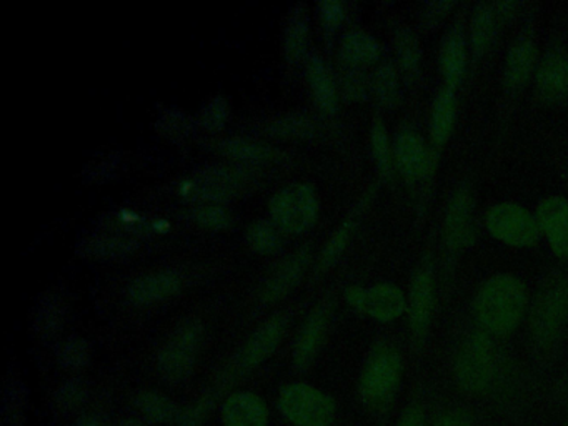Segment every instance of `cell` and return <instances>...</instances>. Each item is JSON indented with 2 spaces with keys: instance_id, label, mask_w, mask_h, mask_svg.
<instances>
[{
  "instance_id": "6da1fadb",
  "label": "cell",
  "mask_w": 568,
  "mask_h": 426,
  "mask_svg": "<svg viewBox=\"0 0 568 426\" xmlns=\"http://www.w3.org/2000/svg\"><path fill=\"white\" fill-rule=\"evenodd\" d=\"M529 311V295L522 280L510 273L492 277L479 290L475 317L492 337L512 334Z\"/></svg>"
},
{
  "instance_id": "7a4b0ae2",
  "label": "cell",
  "mask_w": 568,
  "mask_h": 426,
  "mask_svg": "<svg viewBox=\"0 0 568 426\" xmlns=\"http://www.w3.org/2000/svg\"><path fill=\"white\" fill-rule=\"evenodd\" d=\"M454 380L473 399H487L498 390L500 360L492 334L481 330L463 339L454 358Z\"/></svg>"
},
{
  "instance_id": "3957f363",
  "label": "cell",
  "mask_w": 568,
  "mask_h": 426,
  "mask_svg": "<svg viewBox=\"0 0 568 426\" xmlns=\"http://www.w3.org/2000/svg\"><path fill=\"white\" fill-rule=\"evenodd\" d=\"M403 377V358L392 343L380 342L372 349L362 368L359 394L372 415L384 418L392 410Z\"/></svg>"
},
{
  "instance_id": "277c9868",
  "label": "cell",
  "mask_w": 568,
  "mask_h": 426,
  "mask_svg": "<svg viewBox=\"0 0 568 426\" xmlns=\"http://www.w3.org/2000/svg\"><path fill=\"white\" fill-rule=\"evenodd\" d=\"M529 333L536 352L548 355L568 320V273L548 280L529 308Z\"/></svg>"
},
{
  "instance_id": "5b68a950",
  "label": "cell",
  "mask_w": 568,
  "mask_h": 426,
  "mask_svg": "<svg viewBox=\"0 0 568 426\" xmlns=\"http://www.w3.org/2000/svg\"><path fill=\"white\" fill-rule=\"evenodd\" d=\"M279 409L295 426H328L336 418V402L307 384H290L280 390Z\"/></svg>"
},
{
  "instance_id": "8992f818",
  "label": "cell",
  "mask_w": 568,
  "mask_h": 426,
  "mask_svg": "<svg viewBox=\"0 0 568 426\" xmlns=\"http://www.w3.org/2000/svg\"><path fill=\"white\" fill-rule=\"evenodd\" d=\"M270 214L283 232L293 235L305 232L317 220V195L307 184L287 185L270 200Z\"/></svg>"
},
{
  "instance_id": "52a82bcc",
  "label": "cell",
  "mask_w": 568,
  "mask_h": 426,
  "mask_svg": "<svg viewBox=\"0 0 568 426\" xmlns=\"http://www.w3.org/2000/svg\"><path fill=\"white\" fill-rule=\"evenodd\" d=\"M202 342V327L185 321L177 328L159 352V372L170 384H181L191 377Z\"/></svg>"
},
{
  "instance_id": "ba28073f",
  "label": "cell",
  "mask_w": 568,
  "mask_h": 426,
  "mask_svg": "<svg viewBox=\"0 0 568 426\" xmlns=\"http://www.w3.org/2000/svg\"><path fill=\"white\" fill-rule=\"evenodd\" d=\"M492 235L512 247H530L539 239V222L517 204L495 205L487 216Z\"/></svg>"
},
{
  "instance_id": "9c48e42d",
  "label": "cell",
  "mask_w": 568,
  "mask_h": 426,
  "mask_svg": "<svg viewBox=\"0 0 568 426\" xmlns=\"http://www.w3.org/2000/svg\"><path fill=\"white\" fill-rule=\"evenodd\" d=\"M346 299L355 311L377 321L397 320L409 308V302L402 290L392 283H378L371 289L350 287L346 292Z\"/></svg>"
},
{
  "instance_id": "30bf717a",
  "label": "cell",
  "mask_w": 568,
  "mask_h": 426,
  "mask_svg": "<svg viewBox=\"0 0 568 426\" xmlns=\"http://www.w3.org/2000/svg\"><path fill=\"white\" fill-rule=\"evenodd\" d=\"M434 280L428 271H419L410 285L409 308H407L410 331L416 349L424 345L427 339L432 317H434Z\"/></svg>"
},
{
  "instance_id": "8fae6325",
  "label": "cell",
  "mask_w": 568,
  "mask_h": 426,
  "mask_svg": "<svg viewBox=\"0 0 568 426\" xmlns=\"http://www.w3.org/2000/svg\"><path fill=\"white\" fill-rule=\"evenodd\" d=\"M444 239L450 251L469 247L473 240V200L467 188H459L450 198L444 222Z\"/></svg>"
},
{
  "instance_id": "7c38bea8",
  "label": "cell",
  "mask_w": 568,
  "mask_h": 426,
  "mask_svg": "<svg viewBox=\"0 0 568 426\" xmlns=\"http://www.w3.org/2000/svg\"><path fill=\"white\" fill-rule=\"evenodd\" d=\"M283 331H286V318L282 315H277L261 325L239 353V358H237L239 372L252 370L273 355L282 340Z\"/></svg>"
},
{
  "instance_id": "4fadbf2b",
  "label": "cell",
  "mask_w": 568,
  "mask_h": 426,
  "mask_svg": "<svg viewBox=\"0 0 568 426\" xmlns=\"http://www.w3.org/2000/svg\"><path fill=\"white\" fill-rule=\"evenodd\" d=\"M539 227L544 230L552 252L568 260V200L560 195L545 198L539 205Z\"/></svg>"
},
{
  "instance_id": "5bb4252c",
  "label": "cell",
  "mask_w": 568,
  "mask_h": 426,
  "mask_svg": "<svg viewBox=\"0 0 568 426\" xmlns=\"http://www.w3.org/2000/svg\"><path fill=\"white\" fill-rule=\"evenodd\" d=\"M536 90L547 102H564L568 99V56L554 49L545 53L536 71Z\"/></svg>"
},
{
  "instance_id": "9a60e30c",
  "label": "cell",
  "mask_w": 568,
  "mask_h": 426,
  "mask_svg": "<svg viewBox=\"0 0 568 426\" xmlns=\"http://www.w3.org/2000/svg\"><path fill=\"white\" fill-rule=\"evenodd\" d=\"M223 426H268L264 400L251 391L230 394L220 410Z\"/></svg>"
},
{
  "instance_id": "2e32d148",
  "label": "cell",
  "mask_w": 568,
  "mask_h": 426,
  "mask_svg": "<svg viewBox=\"0 0 568 426\" xmlns=\"http://www.w3.org/2000/svg\"><path fill=\"white\" fill-rule=\"evenodd\" d=\"M242 185L241 177L226 169H213L198 173L185 185V195L195 200H223L230 198Z\"/></svg>"
},
{
  "instance_id": "e0dca14e",
  "label": "cell",
  "mask_w": 568,
  "mask_h": 426,
  "mask_svg": "<svg viewBox=\"0 0 568 426\" xmlns=\"http://www.w3.org/2000/svg\"><path fill=\"white\" fill-rule=\"evenodd\" d=\"M328 318H330V308L325 303L318 305L309 315L307 321L299 331L295 346H293V363L297 368H307L317 355L318 349L324 342L325 331H327Z\"/></svg>"
},
{
  "instance_id": "ac0fdd59",
  "label": "cell",
  "mask_w": 568,
  "mask_h": 426,
  "mask_svg": "<svg viewBox=\"0 0 568 426\" xmlns=\"http://www.w3.org/2000/svg\"><path fill=\"white\" fill-rule=\"evenodd\" d=\"M396 160L407 180H419L431 170V151L415 132L406 131L396 142Z\"/></svg>"
},
{
  "instance_id": "d6986e66",
  "label": "cell",
  "mask_w": 568,
  "mask_h": 426,
  "mask_svg": "<svg viewBox=\"0 0 568 426\" xmlns=\"http://www.w3.org/2000/svg\"><path fill=\"white\" fill-rule=\"evenodd\" d=\"M181 277L173 271H157L150 276L138 277L128 289L129 299L138 305L162 302L181 290Z\"/></svg>"
},
{
  "instance_id": "ffe728a7",
  "label": "cell",
  "mask_w": 568,
  "mask_h": 426,
  "mask_svg": "<svg viewBox=\"0 0 568 426\" xmlns=\"http://www.w3.org/2000/svg\"><path fill=\"white\" fill-rule=\"evenodd\" d=\"M309 265V252L302 251L299 254L283 261L273 276L268 277L262 289V300L264 302H276L286 296L290 290L295 289L297 283L301 282L305 268Z\"/></svg>"
},
{
  "instance_id": "44dd1931",
  "label": "cell",
  "mask_w": 568,
  "mask_h": 426,
  "mask_svg": "<svg viewBox=\"0 0 568 426\" xmlns=\"http://www.w3.org/2000/svg\"><path fill=\"white\" fill-rule=\"evenodd\" d=\"M536 62V47L530 37H520L505 60V82L508 87L519 88L529 81Z\"/></svg>"
},
{
  "instance_id": "7402d4cb",
  "label": "cell",
  "mask_w": 568,
  "mask_h": 426,
  "mask_svg": "<svg viewBox=\"0 0 568 426\" xmlns=\"http://www.w3.org/2000/svg\"><path fill=\"white\" fill-rule=\"evenodd\" d=\"M467 46L460 28H454L445 36L440 49V71L447 87L454 88L466 74Z\"/></svg>"
},
{
  "instance_id": "603a6c76",
  "label": "cell",
  "mask_w": 568,
  "mask_h": 426,
  "mask_svg": "<svg viewBox=\"0 0 568 426\" xmlns=\"http://www.w3.org/2000/svg\"><path fill=\"white\" fill-rule=\"evenodd\" d=\"M307 46L309 11L304 4H299L290 11L283 28V52L287 60L297 64L307 52Z\"/></svg>"
},
{
  "instance_id": "cb8c5ba5",
  "label": "cell",
  "mask_w": 568,
  "mask_h": 426,
  "mask_svg": "<svg viewBox=\"0 0 568 426\" xmlns=\"http://www.w3.org/2000/svg\"><path fill=\"white\" fill-rule=\"evenodd\" d=\"M309 84H311L312 96L315 104L324 113L336 112L337 110V88L333 74L328 71L324 60L314 56L309 60Z\"/></svg>"
},
{
  "instance_id": "d4e9b609",
  "label": "cell",
  "mask_w": 568,
  "mask_h": 426,
  "mask_svg": "<svg viewBox=\"0 0 568 426\" xmlns=\"http://www.w3.org/2000/svg\"><path fill=\"white\" fill-rule=\"evenodd\" d=\"M380 47L377 40L361 31L347 34L340 44V57L350 68H368L377 62Z\"/></svg>"
},
{
  "instance_id": "484cf974",
  "label": "cell",
  "mask_w": 568,
  "mask_h": 426,
  "mask_svg": "<svg viewBox=\"0 0 568 426\" xmlns=\"http://www.w3.org/2000/svg\"><path fill=\"white\" fill-rule=\"evenodd\" d=\"M457 99L454 88L445 87L434 102L432 109L431 134L435 144L444 145L452 135L456 125Z\"/></svg>"
},
{
  "instance_id": "4316f807",
  "label": "cell",
  "mask_w": 568,
  "mask_h": 426,
  "mask_svg": "<svg viewBox=\"0 0 568 426\" xmlns=\"http://www.w3.org/2000/svg\"><path fill=\"white\" fill-rule=\"evenodd\" d=\"M500 17L495 5L482 4L475 9L470 25V42H472L473 52L482 56L494 40L497 33V19Z\"/></svg>"
},
{
  "instance_id": "83f0119b",
  "label": "cell",
  "mask_w": 568,
  "mask_h": 426,
  "mask_svg": "<svg viewBox=\"0 0 568 426\" xmlns=\"http://www.w3.org/2000/svg\"><path fill=\"white\" fill-rule=\"evenodd\" d=\"M135 406L148 422L167 423L179 416L176 403L157 391H141L135 397Z\"/></svg>"
},
{
  "instance_id": "f1b7e54d",
  "label": "cell",
  "mask_w": 568,
  "mask_h": 426,
  "mask_svg": "<svg viewBox=\"0 0 568 426\" xmlns=\"http://www.w3.org/2000/svg\"><path fill=\"white\" fill-rule=\"evenodd\" d=\"M65 317H68V311H65L64 302L57 296H47L37 307L34 328L43 337H50L64 327Z\"/></svg>"
},
{
  "instance_id": "f546056e",
  "label": "cell",
  "mask_w": 568,
  "mask_h": 426,
  "mask_svg": "<svg viewBox=\"0 0 568 426\" xmlns=\"http://www.w3.org/2000/svg\"><path fill=\"white\" fill-rule=\"evenodd\" d=\"M220 150L230 159L241 160V162H262L270 157V148L247 138H229L220 144Z\"/></svg>"
},
{
  "instance_id": "4dcf8cb0",
  "label": "cell",
  "mask_w": 568,
  "mask_h": 426,
  "mask_svg": "<svg viewBox=\"0 0 568 426\" xmlns=\"http://www.w3.org/2000/svg\"><path fill=\"white\" fill-rule=\"evenodd\" d=\"M353 229H355V220L350 217V219H347L346 222L336 230V233L330 236L327 245H325L324 252H322L321 261H318V267H321L322 271L328 270V268L333 267V265L339 260L340 255L343 254L347 245H349Z\"/></svg>"
},
{
  "instance_id": "1f68e13d",
  "label": "cell",
  "mask_w": 568,
  "mask_h": 426,
  "mask_svg": "<svg viewBox=\"0 0 568 426\" xmlns=\"http://www.w3.org/2000/svg\"><path fill=\"white\" fill-rule=\"evenodd\" d=\"M397 57L399 64L407 75L416 74L421 64V47L416 42V37L410 31H400L396 37Z\"/></svg>"
},
{
  "instance_id": "d6a6232c",
  "label": "cell",
  "mask_w": 568,
  "mask_h": 426,
  "mask_svg": "<svg viewBox=\"0 0 568 426\" xmlns=\"http://www.w3.org/2000/svg\"><path fill=\"white\" fill-rule=\"evenodd\" d=\"M374 93L378 102L384 106H392L399 97V81H397L396 69L390 64H384L375 72Z\"/></svg>"
},
{
  "instance_id": "836d02e7",
  "label": "cell",
  "mask_w": 568,
  "mask_h": 426,
  "mask_svg": "<svg viewBox=\"0 0 568 426\" xmlns=\"http://www.w3.org/2000/svg\"><path fill=\"white\" fill-rule=\"evenodd\" d=\"M247 242L258 254H274L280 247L277 230L270 223L255 222L249 227Z\"/></svg>"
},
{
  "instance_id": "e575fe53",
  "label": "cell",
  "mask_w": 568,
  "mask_h": 426,
  "mask_svg": "<svg viewBox=\"0 0 568 426\" xmlns=\"http://www.w3.org/2000/svg\"><path fill=\"white\" fill-rule=\"evenodd\" d=\"M372 151H374L378 170L384 175H388L390 169H392V148H390V141H388L387 129L378 119L372 125Z\"/></svg>"
},
{
  "instance_id": "d590c367",
  "label": "cell",
  "mask_w": 568,
  "mask_h": 426,
  "mask_svg": "<svg viewBox=\"0 0 568 426\" xmlns=\"http://www.w3.org/2000/svg\"><path fill=\"white\" fill-rule=\"evenodd\" d=\"M270 132L276 137L307 138L314 134V124H312L311 119H305V117H283V119L274 122Z\"/></svg>"
},
{
  "instance_id": "8d00e7d4",
  "label": "cell",
  "mask_w": 568,
  "mask_h": 426,
  "mask_svg": "<svg viewBox=\"0 0 568 426\" xmlns=\"http://www.w3.org/2000/svg\"><path fill=\"white\" fill-rule=\"evenodd\" d=\"M90 360V346L85 340L69 339L59 352V362L68 370H81Z\"/></svg>"
},
{
  "instance_id": "74e56055",
  "label": "cell",
  "mask_w": 568,
  "mask_h": 426,
  "mask_svg": "<svg viewBox=\"0 0 568 426\" xmlns=\"http://www.w3.org/2000/svg\"><path fill=\"white\" fill-rule=\"evenodd\" d=\"M198 120L207 131H220L229 122V104L223 97H214L205 104L198 113Z\"/></svg>"
},
{
  "instance_id": "f35d334b",
  "label": "cell",
  "mask_w": 568,
  "mask_h": 426,
  "mask_svg": "<svg viewBox=\"0 0 568 426\" xmlns=\"http://www.w3.org/2000/svg\"><path fill=\"white\" fill-rule=\"evenodd\" d=\"M428 426H476L475 416L467 406L448 405L428 418Z\"/></svg>"
},
{
  "instance_id": "ab89813d",
  "label": "cell",
  "mask_w": 568,
  "mask_h": 426,
  "mask_svg": "<svg viewBox=\"0 0 568 426\" xmlns=\"http://www.w3.org/2000/svg\"><path fill=\"white\" fill-rule=\"evenodd\" d=\"M25 390L22 385H9L4 400V425L21 426L24 422Z\"/></svg>"
},
{
  "instance_id": "60d3db41",
  "label": "cell",
  "mask_w": 568,
  "mask_h": 426,
  "mask_svg": "<svg viewBox=\"0 0 568 426\" xmlns=\"http://www.w3.org/2000/svg\"><path fill=\"white\" fill-rule=\"evenodd\" d=\"M195 222L201 223L205 229L222 230L229 229L232 219H230L229 211L217 205H202L197 210H194Z\"/></svg>"
},
{
  "instance_id": "b9f144b4",
  "label": "cell",
  "mask_w": 568,
  "mask_h": 426,
  "mask_svg": "<svg viewBox=\"0 0 568 426\" xmlns=\"http://www.w3.org/2000/svg\"><path fill=\"white\" fill-rule=\"evenodd\" d=\"M85 388L81 381H68L57 391L56 403L57 409L61 412L71 413L77 410L84 403Z\"/></svg>"
},
{
  "instance_id": "7bdbcfd3",
  "label": "cell",
  "mask_w": 568,
  "mask_h": 426,
  "mask_svg": "<svg viewBox=\"0 0 568 426\" xmlns=\"http://www.w3.org/2000/svg\"><path fill=\"white\" fill-rule=\"evenodd\" d=\"M131 248V245L122 239H96L88 243L85 252L93 254L94 257L117 258L128 254Z\"/></svg>"
},
{
  "instance_id": "ee69618b",
  "label": "cell",
  "mask_w": 568,
  "mask_h": 426,
  "mask_svg": "<svg viewBox=\"0 0 568 426\" xmlns=\"http://www.w3.org/2000/svg\"><path fill=\"white\" fill-rule=\"evenodd\" d=\"M159 124L167 135H170L172 138H179L188 137L192 122L189 117H185L179 110H170V112L164 113L162 119H159Z\"/></svg>"
},
{
  "instance_id": "f6af8a7d",
  "label": "cell",
  "mask_w": 568,
  "mask_h": 426,
  "mask_svg": "<svg viewBox=\"0 0 568 426\" xmlns=\"http://www.w3.org/2000/svg\"><path fill=\"white\" fill-rule=\"evenodd\" d=\"M428 418L431 416L425 409V403L422 402L421 397H416L402 410L396 426H428Z\"/></svg>"
},
{
  "instance_id": "bcb514c9",
  "label": "cell",
  "mask_w": 568,
  "mask_h": 426,
  "mask_svg": "<svg viewBox=\"0 0 568 426\" xmlns=\"http://www.w3.org/2000/svg\"><path fill=\"white\" fill-rule=\"evenodd\" d=\"M322 25L327 33H334L343 21V5L337 0H325L318 5Z\"/></svg>"
},
{
  "instance_id": "7dc6e473",
  "label": "cell",
  "mask_w": 568,
  "mask_h": 426,
  "mask_svg": "<svg viewBox=\"0 0 568 426\" xmlns=\"http://www.w3.org/2000/svg\"><path fill=\"white\" fill-rule=\"evenodd\" d=\"M74 426H106L99 416H82Z\"/></svg>"
},
{
  "instance_id": "c3c4849f",
  "label": "cell",
  "mask_w": 568,
  "mask_h": 426,
  "mask_svg": "<svg viewBox=\"0 0 568 426\" xmlns=\"http://www.w3.org/2000/svg\"><path fill=\"white\" fill-rule=\"evenodd\" d=\"M119 426H145L144 423L138 422V419H125Z\"/></svg>"
},
{
  "instance_id": "681fc988",
  "label": "cell",
  "mask_w": 568,
  "mask_h": 426,
  "mask_svg": "<svg viewBox=\"0 0 568 426\" xmlns=\"http://www.w3.org/2000/svg\"><path fill=\"white\" fill-rule=\"evenodd\" d=\"M561 426H568V423H565V425H561Z\"/></svg>"
}]
</instances>
